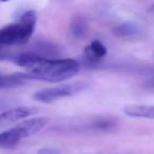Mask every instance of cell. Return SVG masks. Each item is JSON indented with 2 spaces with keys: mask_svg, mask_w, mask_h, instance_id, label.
<instances>
[{
  "mask_svg": "<svg viewBox=\"0 0 154 154\" xmlns=\"http://www.w3.org/2000/svg\"><path fill=\"white\" fill-rule=\"evenodd\" d=\"M12 60L16 66L26 70V73H22L26 80H42L53 84L74 77L80 68L79 62L72 58L50 59L36 52L20 53Z\"/></svg>",
  "mask_w": 154,
  "mask_h": 154,
  "instance_id": "1",
  "label": "cell"
},
{
  "mask_svg": "<svg viewBox=\"0 0 154 154\" xmlns=\"http://www.w3.org/2000/svg\"><path fill=\"white\" fill-rule=\"evenodd\" d=\"M37 14L34 10L26 11L15 23L0 29V45H19L26 43L34 33Z\"/></svg>",
  "mask_w": 154,
  "mask_h": 154,
  "instance_id": "2",
  "label": "cell"
},
{
  "mask_svg": "<svg viewBox=\"0 0 154 154\" xmlns=\"http://www.w3.org/2000/svg\"><path fill=\"white\" fill-rule=\"evenodd\" d=\"M50 122L49 117H32L22 119L15 127L7 131L0 132V148L10 149L14 148L22 139L36 134Z\"/></svg>",
  "mask_w": 154,
  "mask_h": 154,
  "instance_id": "3",
  "label": "cell"
},
{
  "mask_svg": "<svg viewBox=\"0 0 154 154\" xmlns=\"http://www.w3.org/2000/svg\"><path fill=\"white\" fill-rule=\"evenodd\" d=\"M88 88L86 82H71V84H62L56 87H50L42 90L37 91L33 95V99L39 103H49L52 101L58 100L60 98L72 96L77 93L82 92Z\"/></svg>",
  "mask_w": 154,
  "mask_h": 154,
  "instance_id": "4",
  "label": "cell"
},
{
  "mask_svg": "<svg viewBox=\"0 0 154 154\" xmlns=\"http://www.w3.org/2000/svg\"><path fill=\"white\" fill-rule=\"evenodd\" d=\"M37 112V109L30 107H15L7 109L0 113V126L19 122Z\"/></svg>",
  "mask_w": 154,
  "mask_h": 154,
  "instance_id": "5",
  "label": "cell"
},
{
  "mask_svg": "<svg viewBox=\"0 0 154 154\" xmlns=\"http://www.w3.org/2000/svg\"><path fill=\"white\" fill-rule=\"evenodd\" d=\"M108 53L107 48L105 47L100 40H93L88 47L85 49V55H86V59L90 63H97L99 60L103 59Z\"/></svg>",
  "mask_w": 154,
  "mask_h": 154,
  "instance_id": "6",
  "label": "cell"
},
{
  "mask_svg": "<svg viewBox=\"0 0 154 154\" xmlns=\"http://www.w3.org/2000/svg\"><path fill=\"white\" fill-rule=\"evenodd\" d=\"M143 33V28L134 22H124L114 29V34L125 39L137 38V37H140Z\"/></svg>",
  "mask_w": 154,
  "mask_h": 154,
  "instance_id": "7",
  "label": "cell"
},
{
  "mask_svg": "<svg viewBox=\"0 0 154 154\" xmlns=\"http://www.w3.org/2000/svg\"><path fill=\"white\" fill-rule=\"evenodd\" d=\"M126 115L135 118H152L154 117V107L152 105H131L124 109Z\"/></svg>",
  "mask_w": 154,
  "mask_h": 154,
  "instance_id": "8",
  "label": "cell"
},
{
  "mask_svg": "<svg viewBox=\"0 0 154 154\" xmlns=\"http://www.w3.org/2000/svg\"><path fill=\"white\" fill-rule=\"evenodd\" d=\"M26 82V77L22 73H17L13 75H2L0 74V89L15 88L22 86Z\"/></svg>",
  "mask_w": 154,
  "mask_h": 154,
  "instance_id": "9",
  "label": "cell"
},
{
  "mask_svg": "<svg viewBox=\"0 0 154 154\" xmlns=\"http://www.w3.org/2000/svg\"><path fill=\"white\" fill-rule=\"evenodd\" d=\"M71 34L76 38H82L88 31V21L84 16H75L70 24Z\"/></svg>",
  "mask_w": 154,
  "mask_h": 154,
  "instance_id": "10",
  "label": "cell"
},
{
  "mask_svg": "<svg viewBox=\"0 0 154 154\" xmlns=\"http://www.w3.org/2000/svg\"><path fill=\"white\" fill-rule=\"evenodd\" d=\"M37 154H60V151L54 147H45L38 150Z\"/></svg>",
  "mask_w": 154,
  "mask_h": 154,
  "instance_id": "11",
  "label": "cell"
},
{
  "mask_svg": "<svg viewBox=\"0 0 154 154\" xmlns=\"http://www.w3.org/2000/svg\"><path fill=\"white\" fill-rule=\"evenodd\" d=\"M10 105H11L10 101L5 100V99H0V111L2 112L5 110H7L10 107Z\"/></svg>",
  "mask_w": 154,
  "mask_h": 154,
  "instance_id": "12",
  "label": "cell"
},
{
  "mask_svg": "<svg viewBox=\"0 0 154 154\" xmlns=\"http://www.w3.org/2000/svg\"><path fill=\"white\" fill-rule=\"evenodd\" d=\"M0 59H5V54H2L0 52Z\"/></svg>",
  "mask_w": 154,
  "mask_h": 154,
  "instance_id": "13",
  "label": "cell"
},
{
  "mask_svg": "<svg viewBox=\"0 0 154 154\" xmlns=\"http://www.w3.org/2000/svg\"><path fill=\"white\" fill-rule=\"evenodd\" d=\"M7 1H10V0H0V2H7Z\"/></svg>",
  "mask_w": 154,
  "mask_h": 154,
  "instance_id": "14",
  "label": "cell"
}]
</instances>
